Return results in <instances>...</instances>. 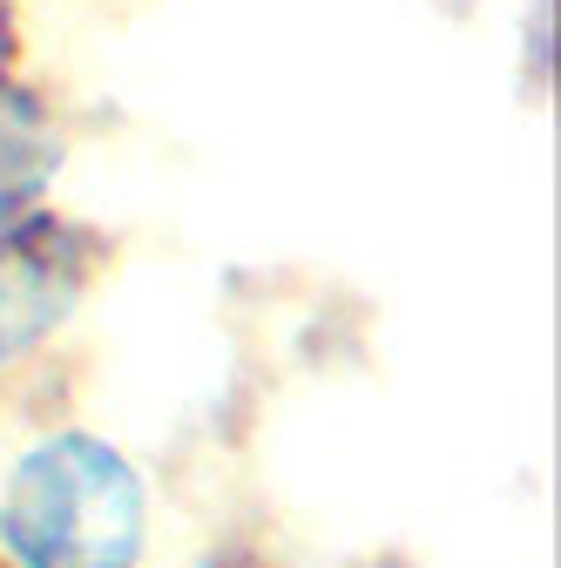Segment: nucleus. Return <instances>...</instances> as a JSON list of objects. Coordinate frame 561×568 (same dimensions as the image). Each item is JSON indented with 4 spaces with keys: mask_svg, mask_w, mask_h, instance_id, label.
<instances>
[{
    "mask_svg": "<svg viewBox=\"0 0 561 568\" xmlns=\"http://www.w3.org/2000/svg\"><path fill=\"white\" fill-rule=\"evenodd\" d=\"M150 474L95 426H41L0 467V568H143Z\"/></svg>",
    "mask_w": 561,
    "mask_h": 568,
    "instance_id": "nucleus-1",
    "label": "nucleus"
},
{
    "mask_svg": "<svg viewBox=\"0 0 561 568\" xmlns=\"http://www.w3.org/2000/svg\"><path fill=\"white\" fill-rule=\"evenodd\" d=\"M102 264V231L61 217V210H28V217L0 224V373L61 338V325L95 292Z\"/></svg>",
    "mask_w": 561,
    "mask_h": 568,
    "instance_id": "nucleus-2",
    "label": "nucleus"
},
{
    "mask_svg": "<svg viewBox=\"0 0 561 568\" xmlns=\"http://www.w3.org/2000/svg\"><path fill=\"white\" fill-rule=\"evenodd\" d=\"M61 156H68V135H61L54 109L8 75L0 82V224L28 217V210H48Z\"/></svg>",
    "mask_w": 561,
    "mask_h": 568,
    "instance_id": "nucleus-3",
    "label": "nucleus"
},
{
    "mask_svg": "<svg viewBox=\"0 0 561 568\" xmlns=\"http://www.w3.org/2000/svg\"><path fill=\"white\" fill-rule=\"evenodd\" d=\"M14 54H21V28H14V0H0V82L14 75Z\"/></svg>",
    "mask_w": 561,
    "mask_h": 568,
    "instance_id": "nucleus-4",
    "label": "nucleus"
}]
</instances>
